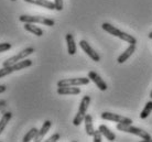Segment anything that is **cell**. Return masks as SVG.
Returning a JSON list of instances; mask_svg holds the SVG:
<instances>
[{"instance_id":"2","label":"cell","mask_w":152,"mask_h":142,"mask_svg":"<svg viewBox=\"0 0 152 142\" xmlns=\"http://www.w3.org/2000/svg\"><path fill=\"white\" fill-rule=\"evenodd\" d=\"M119 131H124V132H128V133H131V135H134L137 137H140L142 140H145L147 142L151 141V135H149L147 131L142 130L140 128L137 127H132L131 125H125V123H117L116 126Z\"/></svg>"},{"instance_id":"11","label":"cell","mask_w":152,"mask_h":142,"mask_svg":"<svg viewBox=\"0 0 152 142\" xmlns=\"http://www.w3.org/2000/svg\"><path fill=\"white\" fill-rule=\"evenodd\" d=\"M136 51V44H130L127 49H126V51L124 52V53H121L119 56H118L117 58V62L119 63V64H122V63H125L128 58L131 56L133 54V52Z\"/></svg>"},{"instance_id":"26","label":"cell","mask_w":152,"mask_h":142,"mask_svg":"<svg viewBox=\"0 0 152 142\" xmlns=\"http://www.w3.org/2000/svg\"><path fill=\"white\" fill-rule=\"evenodd\" d=\"M7 90V87H6V85H0V94H2Z\"/></svg>"},{"instance_id":"20","label":"cell","mask_w":152,"mask_h":142,"mask_svg":"<svg viewBox=\"0 0 152 142\" xmlns=\"http://www.w3.org/2000/svg\"><path fill=\"white\" fill-rule=\"evenodd\" d=\"M39 132V129L38 128H31L30 130L28 131V133L24 137H23L22 141L23 142H29L31 141V140H33V139L37 137V135H38Z\"/></svg>"},{"instance_id":"3","label":"cell","mask_w":152,"mask_h":142,"mask_svg":"<svg viewBox=\"0 0 152 142\" xmlns=\"http://www.w3.org/2000/svg\"><path fill=\"white\" fill-rule=\"evenodd\" d=\"M32 65V61L31 60H22V61L15 63L13 65L10 66H2V68H0V78L2 77H6L8 75H10L13 72H17V71H21L23 68H27L29 66Z\"/></svg>"},{"instance_id":"28","label":"cell","mask_w":152,"mask_h":142,"mask_svg":"<svg viewBox=\"0 0 152 142\" xmlns=\"http://www.w3.org/2000/svg\"><path fill=\"white\" fill-rule=\"evenodd\" d=\"M150 98L152 99V90H151V92H150Z\"/></svg>"},{"instance_id":"13","label":"cell","mask_w":152,"mask_h":142,"mask_svg":"<svg viewBox=\"0 0 152 142\" xmlns=\"http://www.w3.org/2000/svg\"><path fill=\"white\" fill-rule=\"evenodd\" d=\"M58 95H78L80 94V89L75 86H65V87H58L57 88Z\"/></svg>"},{"instance_id":"6","label":"cell","mask_w":152,"mask_h":142,"mask_svg":"<svg viewBox=\"0 0 152 142\" xmlns=\"http://www.w3.org/2000/svg\"><path fill=\"white\" fill-rule=\"evenodd\" d=\"M33 52H34V49H33V47H27V49L22 50L21 52H19L18 54H15V55H13V56H11V58H7V60H6V61L2 63V66L13 65V64H15V63H18V62L24 60V58H27V56L31 55V54L33 53Z\"/></svg>"},{"instance_id":"10","label":"cell","mask_w":152,"mask_h":142,"mask_svg":"<svg viewBox=\"0 0 152 142\" xmlns=\"http://www.w3.org/2000/svg\"><path fill=\"white\" fill-rule=\"evenodd\" d=\"M88 78H89L91 82H94L96 86H97L102 92L107 90V88H108V87H107V84L105 83V81H104L103 78L96 73V72H94V71L88 72Z\"/></svg>"},{"instance_id":"5","label":"cell","mask_w":152,"mask_h":142,"mask_svg":"<svg viewBox=\"0 0 152 142\" xmlns=\"http://www.w3.org/2000/svg\"><path fill=\"white\" fill-rule=\"evenodd\" d=\"M19 20L23 23H41L48 27H53L55 22L54 20L41 17V15H21L19 17Z\"/></svg>"},{"instance_id":"15","label":"cell","mask_w":152,"mask_h":142,"mask_svg":"<svg viewBox=\"0 0 152 142\" xmlns=\"http://www.w3.org/2000/svg\"><path fill=\"white\" fill-rule=\"evenodd\" d=\"M65 39H66V43H67V52H69V55H74L76 53V44L74 36L71 33H67Z\"/></svg>"},{"instance_id":"27","label":"cell","mask_w":152,"mask_h":142,"mask_svg":"<svg viewBox=\"0 0 152 142\" xmlns=\"http://www.w3.org/2000/svg\"><path fill=\"white\" fill-rule=\"evenodd\" d=\"M148 36H149V39H151V40H152V32H150V33H149Z\"/></svg>"},{"instance_id":"19","label":"cell","mask_w":152,"mask_h":142,"mask_svg":"<svg viewBox=\"0 0 152 142\" xmlns=\"http://www.w3.org/2000/svg\"><path fill=\"white\" fill-rule=\"evenodd\" d=\"M12 118V114L11 112H6L4 115L0 117V135L2 133V131L6 129L8 122L11 120Z\"/></svg>"},{"instance_id":"21","label":"cell","mask_w":152,"mask_h":142,"mask_svg":"<svg viewBox=\"0 0 152 142\" xmlns=\"http://www.w3.org/2000/svg\"><path fill=\"white\" fill-rule=\"evenodd\" d=\"M151 111H152V100H150V101H148V103L145 104V108L142 109V111H141V114H140V118L141 119L148 118L149 115L151 114Z\"/></svg>"},{"instance_id":"17","label":"cell","mask_w":152,"mask_h":142,"mask_svg":"<svg viewBox=\"0 0 152 142\" xmlns=\"http://www.w3.org/2000/svg\"><path fill=\"white\" fill-rule=\"evenodd\" d=\"M84 122H85V130H86L87 135H94L95 129H94V126H93V118H91V115L85 116Z\"/></svg>"},{"instance_id":"7","label":"cell","mask_w":152,"mask_h":142,"mask_svg":"<svg viewBox=\"0 0 152 142\" xmlns=\"http://www.w3.org/2000/svg\"><path fill=\"white\" fill-rule=\"evenodd\" d=\"M88 77H76V78H65L57 82V87H65V86H80L87 85L89 83Z\"/></svg>"},{"instance_id":"4","label":"cell","mask_w":152,"mask_h":142,"mask_svg":"<svg viewBox=\"0 0 152 142\" xmlns=\"http://www.w3.org/2000/svg\"><path fill=\"white\" fill-rule=\"evenodd\" d=\"M89 104H91V97L89 96H84L82 101L80 104V108H78V111L76 114V116L73 119V125L74 126H80V123L84 122V119H85V116L87 115L86 111H87L88 107H89Z\"/></svg>"},{"instance_id":"12","label":"cell","mask_w":152,"mask_h":142,"mask_svg":"<svg viewBox=\"0 0 152 142\" xmlns=\"http://www.w3.org/2000/svg\"><path fill=\"white\" fill-rule=\"evenodd\" d=\"M51 127H52V122H51L50 120H45V121L43 122V125H42V128L39 130L37 137L34 138V141L35 142L42 141V139L44 138V135L48 133V131L50 130V128H51Z\"/></svg>"},{"instance_id":"8","label":"cell","mask_w":152,"mask_h":142,"mask_svg":"<svg viewBox=\"0 0 152 142\" xmlns=\"http://www.w3.org/2000/svg\"><path fill=\"white\" fill-rule=\"evenodd\" d=\"M102 119L104 120H109V121H115L117 123H125V125H131L132 123V120L130 118H127V117H124V116L117 115V114H113V112H103L102 114Z\"/></svg>"},{"instance_id":"23","label":"cell","mask_w":152,"mask_h":142,"mask_svg":"<svg viewBox=\"0 0 152 142\" xmlns=\"http://www.w3.org/2000/svg\"><path fill=\"white\" fill-rule=\"evenodd\" d=\"M94 142H100L102 141V137H103V135H102V132H100V130H95V133H94Z\"/></svg>"},{"instance_id":"14","label":"cell","mask_w":152,"mask_h":142,"mask_svg":"<svg viewBox=\"0 0 152 142\" xmlns=\"http://www.w3.org/2000/svg\"><path fill=\"white\" fill-rule=\"evenodd\" d=\"M28 4H37V6H41L43 8H46L49 10H55V4L54 2L50 1V0H24Z\"/></svg>"},{"instance_id":"9","label":"cell","mask_w":152,"mask_h":142,"mask_svg":"<svg viewBox=\"0 0 152 142\" xmlns=\"http://www.w3.org/2000/svg\"><path fill=\"white\" fill-rule=\"evenodd\" d=\"M80 49L85 52V53L87 54L88 56L93 60L94 62H99L100 61V56H99V54L96 52L91 45H89V43L87 41H85V40H80Z\"/></svg>"},{"instance_id":"18","label":"cell","mask_w":152,"mask_h":142,"mask_svg":"<svg viewBox=\"0 0 152 142\" xmlns=\"http://www.w3.org/2000/svg\"><path fill=\"white\" fill-rule=\"evenodd\" d=\"M23 27H24V30H27L28 32L33 33V34L37 35V36H42V35H43V30H42L41 28L34 25V23H24Z\"/></svg>"},{"instance_id":"16","label":"cell","mask_w":152,"mask_h":142,"mask_svg":"<svg viewBox=\"0 0 152 142\" xmlns=\"http://www.w3.org/2000/svg\"><path fill=\"white\" fill-rule=\"evenodd\" d=\"M98 129L100 130L102 135H103L107 140H109V141H114V140H116V135H115L114 132L107 127V126H105V125H100Z\"/></svg>"},{"instance_id":"1","label":"cell","mask_w":152,"mask_h":142,"mask_svg":"<svg viewBox=\"0 0 152 142\" xmlns=\"http://www.w3.org/2000/svg\"><path fill=\"white\" fill-rule=\"evenodd\" d=\"M102 28H103L106 32H108L109 34L114 35V36H117V38H119L120 40H122V41H125V42H127V43H129V44H136V43H137V39L134 38V36L128 34V33H126V32H122V31H120L116 27L111 25L110 23H107V22L103 23V24H102Z\"/></svg>"},{"instance_id":"25","label":"cell","mask_w":152,"mask_h":142,"mask_svg":"<svg viewBox=\"0 0 152 142\" xmlns=\"http://www.w3.org/2000/svg\"><path fill=\"white\" fill-rule=\"evenodd\" d=\"M60 138H61V135H58V133H55V135H51L48 140H45L46 142H55V141H57V140H60Z\"/></svg>"},{"instance_id":"22","label":"cell","mask_w":152,"mask_h":142,"mask_svg":"<svg viewBox=\"0 0 152 142\" xmlns=\"http://www.w3.org/2000/svg\"><path fill=\"white\" fill-rule=\"evenodd\" d=\"M10 49H11V44L10 43H0V53L7 52Z\"/></svg>"},{"instance_id":"24","label":"cell","mask_w":152,"mask_h":142,"mask_svg":"<svg viewBox=\"0 0 152 142\" xmlns=\"http://www.w3.org/2000/svg\"><path fill=\"white\" fill-rule=\"evenodd\" d=\"M54 4H55V10L57 11L63 10V0H54Z\"/></svg>"}]
</instances>
